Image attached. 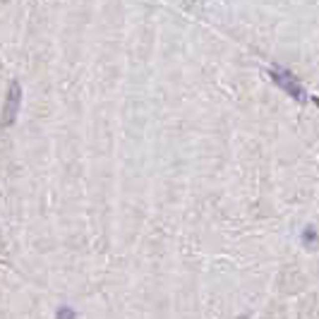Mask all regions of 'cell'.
I'll list each match as a JSON object with an SVG mask.
<instances>
[{"label": "cell", "instance_id": "cell-1", "mask_svg": "<svg viewBox=\"0 0 319 319\" xmlns=\"http://www.w3.org/2000/svg\"><path fill=\"white\" fill-rule=\"evenodd\" d=\"M269 77L276 82L278 89H283V91H286L291 98H298V101H305V98H307L303 84L295 80V75H293L291 70L281 68V65H274V68H269Z\"/></svg>", "mask_w": 319, "mask_h": 319}, {"label": "cell", "instance_id": "cell-2", "mask_svg": "<svg viewBox=\"0 0 319 319\" xmlns=\"http://www.w3.org/2000/svg\"><path fill=\"white\" fill-rule=\"evenodd\" d=\"M19 103H22V89L19 84L12 82L10 86V94H7V101H5V108H2V118H0V125L10 127L17 118V111H19Z\"/></svg>", "mask_w": 319, "mask_h": 319}, {"label": "cell", "instance_id": "cell-3", "mask_svg": "<svg viewBox=\"0 0 319 319\" xmlns=\"http://www.w3.org/2000/svg\"><path fill=\"white\" fill-rule=\"evenodd\" d=\"M300 240H303V245H305V247H310V250L319 245V236H317V231H315L312 226H307L305 231H303V238H300Z\"/></svg>", "mask_w": 319, "mask_h": 319}]
</instances>
